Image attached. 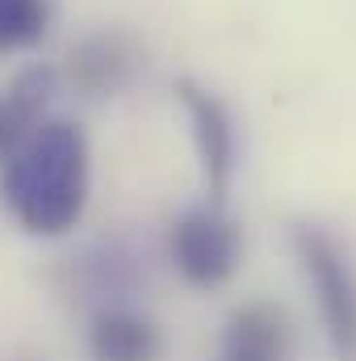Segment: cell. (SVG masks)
Returning a JSON list of instances; mask_svg holds the SVG:
<instances>
[{
  "label": "cell",
  "instance_id": "obj_3",
  "mask_svg": "<svg viewBox=\"0 0 356 361\" xmlns=\"http://www.w3.org/2000/svg\"><path fill=\"white\" fill-rule=\"evenodd\" d=\"M168 252H172V265L189 286L210 290V286L231 281V273L239 269L243 240H239V227L227 219V210L205 202V206L184 210L172 223Z\"/></svg>",
  "mask_w": 356,
  "mask_h": 361
},
{
  "label": "cell",
  "instance_id": "obj_8",
  "mask_svg": "<svg viewBox=\"0 0 356 361\" xmlns=\"http://www.w3.org/2000/svg\"><path fill=\"white\" fill-rule=\"evenodd\" d=\"M51 0H0V55L30 51L51 30Z\"/></svg>",
  "mask_w": 356,
  "mask_h": 361
},
{
  "label": "cell",
  "instance_id": "obj_7",
  "mask_svg": "<svg viewBox=\"0 0 356 361\" xmlns=\"http://www.w3.org/2000/svg\"><path fill=\"white\" fill-rule=\"evenodd\" d=\"M134 72V47L122 34H92L84 42L72 47L68 55V76L76 89L89 97H109L117 92Z\"/></svg>",
  "mask_w": 356,
  "mask_h": 361
},
{
  "label": "cell",
  "instance_id": "obj_2",
  "mask_svg": "<svg viewBox=\"0 0 356 361\" xmlns=\"http://www.w3.org/2000/svg\"><path fill=\"white\" fill-rule=\"evenodd\" d=\"M293 252L306 281L314 286L323 332L340 361H356V269L344 248L314 223L293 227Z\"/></svg>",
  "mask_w": 356,
  "mask_h": 361
},
{
  "label": "cell",
  "instance_id": "obj_1",
  "mask_svg": "<svg viewBox=\"0 0 356 361\" xmlns=\"http://www.w3.org/2000/svg\"><path fill=\"white\" fill-rule=\"evenodd\" d=\"M4 206L30 235H68L89 206V139L68 118H42L4 160Z\"/></svg>",
  "mask_w": 356,
  "mask_h": 361
},
{
  "label": "cell",
  "instance_id": "obj_10",
  "mask_svg": "<svg viewBox=\"0 0 356 361\" xmlns=\"http://www.w3.org/2000/svg\"><path fill=\"white\" fill-rule=\"evenodd\" d=\"M38 122H42V118H34L13 92H0V164L30 139V130H34Z\"/></svg>",
  "mask_w": 356,
  "mask_h": 361
},
{
  "label": "cell",
  "instance_id": "obj_9",
  "mask_svg": "<svg viewBox=\"0 0 356 361\" xmlns=\"http://www.w3.org/2000/svg\"><path fill=\"white\" fill-rule=\"evenodd\" d=\"M8 92H13L34 118H46V109H51V101H55V92H59V68H51V63H30V68L17 72V80L8 85Z\"/></svg>",
  "mask_w": 356,
  "mask_h": 361
},
{
  "label": "cell",
  "instance_id": "obj_5",
  "mask_svg": "<svg viewBox=\"0 0 356 361\" xmlns=\"http://www.w3.org/2000/svg\"><path fill=\"white\" fill-rule=\"evenodd\" d=\"M89 361H164V332L134 307H105L89 328Z\"/></svg>",
  "mask_w": 356,
  "mask_h": 361
},
{
  "label": "cell",
  "instance_id": "obj_4",
  "mask_svg": "<svg viewBox=\"0 0 356 361\" xmlns=\"http://www.w3.org/2000/svg\"><path fill=\"white\" fill-rule=\"evenodd\" d=\"M177 101L193 122V143L201 160V180L210 193V206H227V189L235 177V122L227 105L197 80H177Z\"/></svg>",
  "mask_w": 356,
  "mask_h": 361
},
{
  "label": "cell",
  "instance_id": "obj_6",
  "mask_svg": "<svg viewBox=\"0 0 356 361\" xmlns=\"http://www.w3.org/2000/svg\"><path fill=\"white\" fill-rule=\"evenodd\" d=\"M289 319L272 302H248L227 319V361H281L289 353Z\"/></svg>",
  "mask_w": 356,
  "mask_h": 361
}]
</instances>
